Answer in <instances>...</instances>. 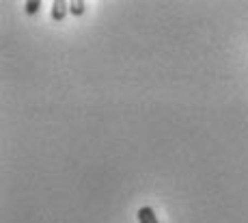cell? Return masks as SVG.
<instances>
[{
  "instance_id": "3",
  "label": "cell",
  "mask_w": 248,
  "mask_h": 223,
  "mask_svg": "<svg viewBox=\"0 0 248 223\" xmlns=\"http://www.w3.org/2000/svg\"><path fill=\"white\" fill-rule=\"evenodd\" d=\"M84 7H87V2H84V0H74V2H69L71 16H82V13H84Z\"/></svg>"
},
{
  "instance_id": "1",
  "label": "cell",
  "mask_w": 248,
  "mask_h": 223,
  "mask_svg": "<svg viewBox=\"0 0 248 223\" xmlns=\"http://www.w3.org/2000/svg\"><path fill=\"white\" fill-rule=\"evenodd\" d=\"M67 13H69V2H65V0H56V2H52V11H50L52 20L61 22Z\"/></svg>"
},
{
  "instance_id": "4",
  "label": "cell",
  "mask_w": 248,
  "mask_h": 223,
  "mask_svg": "<svg viewBox=\"0 0 248 223\" xmlns=\"http://www.w3.org/2000/svg\"><path fill=\"white\" fill-rule=\"evenodd\" d=\"M39 7H41L39 0H28V2H26V13H28V16H32V13L39 11Z\"/></svg>"
},
{
  "instance_id": "2",
  "label": "cell",
  "mask_w": 248,
  "mask_h": 223,
  "mask_svg": "<svg viewBox=\"0 0 248 223\" xmlns=\"http://www.w3.org/2000/svg\"><path fill=\"white\" fill-rule=\"evenodd\" d=\"M136 219H138V223H158V215L154 212V208L142 206L140 210L136 212Z\"/></svg>"
}]
</instances>
